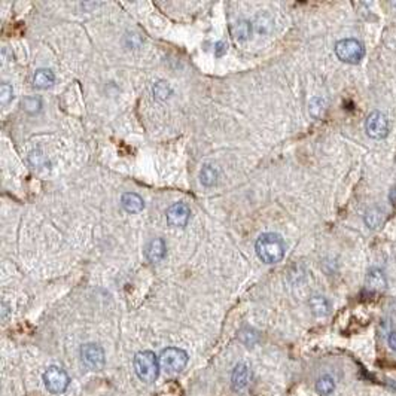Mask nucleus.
Here are the masks:
<instances>
[{
    "instance_id": "1",
    "label": "nucleus",
    "mask_w": 396,
    "mask_h": 396,
    "mask_svg": "<svg viewBox=\"0 0 396 396\" xmlns=\"http://www.w3.org/2000/svg\"><path fill=\"white\" fill-rule=\"evenodd\" d=\"M258 258L265 264H277L285 256V242L276 233H265L258 237L255 243Z\"/></svg>"
},
{
    "instance_id": "2",
    "label": "nucleus",
    "mask_w": 396,
    "mask_h": 396,
    "mask_svg": "<svg viewBox=\"0 0 396 396\" xmlns=\"http://www.w3.org/2000/svg\"><path fill=\"white\" fill-rule=\"evenodd\" d=\"M159 370H161L159 359L155 356V353L143 350L134 356V371L143 383L148 384L155 383L159 374Z\"/></svg>"
},
{
    "instance_id": "3",
    "label": "nucleus",
    "mask_w": 396,
    "mask_h": 396,
    "mask_svg": "<svg viewBox=\"0 0 396 396\" xmlns=\"http://www.w3.org/2000/svg\"><path fill=\"white\" fill-rule=\"evenodd\" d=\"M335 54L343 63L357 64L365 55V46L357 39H341L335 45Z\"/></svg>"
},
{
    "instance_id": "4",
    "label": "nucleus",
    "mask_w": 396,
    "mask_h": 396,
    "mask_svg": "<svg viewBox=\"0 0 396 396\" xmlns=\"http://www.w3.org/2000/svg\"><path fill=\"white\" fill-rule=\"evenodd\" d=\"M159 367L167 374H177L185 370L188 364V354L185 350L177 347H169L159 354Z\"/></svg>"
},
{
    "instance_id": "5",
    "label": "nucleus",
    "mask_w": 396,
    "mask_h": 396,
    "mask_svg": "<svg viewBox=\"0 0 396 396\" xmlns=\"http://www.w3.org/2000/svg\"><path fill=\"white\" fill-rule=\"evenodd\" d=\"M44 383L46 386V389L51 393H63L66 392V389L69 387L70 378L64 370L58 368V367H49L44 374Z\"/></svg>"
},
{
    "instance_id": "6",
    "label": "nucleus",
    "mask_w": 396,
    "mask_h": 396,
    "mask_svg": "<svg viewBox=\"0 0 396 396\" xmlns=\"http://www.w3.org/2000/svg\"><path fill=\"white\" fill-rule=\"evenodd\" d=\"M365 130L367 134L375 139H384L389 134V119L384 113H381L380 110H374L373 113L368 115L367 121H365Z\"/></svg>"
},
{
    "instance_id": "7",
    "label": "nucleus",
    "mask_w": 396,
    "mask_h": 396,
    "mask_svg": "<svg viewBox=\"0 0 396 396\" xmlns=\"http://www.w3.org/2000/svg\"><path fill=\"white\" fill-rule=\"evenodd\" d=\"M81 357L82 362L85 364V367L89 368L91 371H100L105 367V352L98 344L88 343L84 344L81 349Z\"/></svg>"
},
{
    "instance_id": "8",
    "label": "nucleus",
    "mask_w": 396,
    "mask_h": 396,
    "mask_svg": "<svg viewBox=\"0 0 396 396\" xmlns=\"http://www.w3.org/2000/svg\"><path fill=\"white\" fill-rule=\"evenodd\" d=\"M191 218V210L185 203H175L167 209V222L172 226L185 228Z\"/></svg>"
},
{
    "instance_id": "9",
    "label": "nucleus",
    "mask_w": 396,
    "mask_h": 396,
    "mask_svg": "<svg viewBox=\"0 0 396 396\" xmlns=\"http://www.w3.org/2000/svg\"><path fill=\"white\" fill-rule=\"evenodd\" d=\"M166 252H167V247H166L164 240L162 239H154V240L148 243V246L145 249V256L149 262L156 264V262L164 259Z\"/></svg>"
},
{
    "instance_id": "10",
    "label": "nucleus",
    "mask_w": 396,
    "mask_h": 396,
    "mask_svg": "<svg viewBox=\"0 0 396 396\" xmlns=\"http://www.w3.org/2000/svg\"><path fill=\"white\" fill-rule=\"evenodd\" d=\"M249 380H250V371L249 368L244 365V364H240L234 368V373H233V377H231V383H233V389L236 392H242L247 387L249 384Z\"/></svg>"
},
{
    "instance_id": "11",
    "label": "nucleus",
    "mask_w": 396,
    "mask_h": 396,
    "mask_svg": "<svg viewBox=\"0 0 396 396\" xmlns=\"http://www.w3.org/2000/svg\"><path fill=\"white\" fill-rule=\"evenodd\" d=\"M121 206L128 213H139L145 209V201L136 192H125L121 197Z\"/></svg>"
},
{
    "instance_id": "12",
    "label": "nucleus",
    "mask_w": 396,
    "mask_h": 396,
    "mask_svg": "<svg viewBox=\"0 0 396 396\" xmlns=\"http://www.w3.org/2000/svg\"><path fill=\"white\" fill-rule=\"evenodd\" d=\"M54 82H55V75L49 69H38L33 75V85L36 88H49L54 85Z\"/></svg>"
},
{
    "instance_id": "13",
    "label": "nucleus",
    "mask_w": 396,
    "mask_h": 396,
    "mask_svg": "<svg viewBox=\"0 0 396 396\" xmlns=\"http://www.w3.org/2000/svg\"><path fill=\"white\" fill-rule=\"evenodd\" d=\"M367 287L374 292H381L386 289V277L381 270H378V268L370 270V273L367 276Z\"/></svg>"
},
{
    "instance_id": "14",
    "label": "nucleus",
    "mask_w": 396,
    "mask_h": 396,
    "mask_svg": "<svg viewBox=\"0 0 396 396\" xmlns=\"http://www.w3.org/2000/svg\"><path fill=\"white\" fill-rule=\"evenodd\" d=\"M310 308H311V311H313L314 316L323 317V316H328V314H329L331 304L325 296L316 295V296H311V300H310Z\"/></svg>"
},
{
    "instance_id": "15",
    "label": "nucleus",
    "mask_w": 396,
    "mask_h": 396,
    "mask_svg": "<svg viewBox=\"0 0 396 396\" xmlns=\"http://www.w3.org/2000/svg\"><path fill=\"white\" fill-rule=\"evenodd\" d=\"M200 182L204 186H213L218 182V170L210 164L203 166V169L200 170Z\"/></svg>"
},
{
    "instance_id": "16",
    "label": "nucleus",
    "mask_w": 396,
    "mask_h": 396,
    "mask_svg": "<svg viewBox=\"0 0 396 396\" xmlns=\"http://www.w3.org/2000/svg\"><path fill=\"white\" fill-rule=\"evenodd\" d=\"M231 31H233V36L236 39H240V41L249 39V36L252 35V24L249 21H246V20H240L236 24H233Z\"/></svg>"
},
{
    "instance_id": "17",
    "label": "nucleus",
    "mask_w": 396,
    "mask_h": 396,
    "mask_svg": "<svg viewBox=\"0 0 396 396\" xmlns=\"http://www.w3.org/2000/svg\"><path fill=\"white\" fill-rule=\"evenodd\" d=\"M334 389H335V383H334V380L331 378L329 375H325V377L319 378L317 383H316V390H317L319 395H331L334 392Z\"/></svg>"
},
{
    "instance_id": "18",
    "label": "nucleus",
    "mask_w": 396,
    "mask_h": 396,
    "mask_svg": "<svg viewBox=\"0 0 396 396\" xmlns=\"http://www.w3.org/2000/svg\"><path fill=\"white\" fill-rule=\"evenodd\" d=\"M22 109L25 110L30 115L38 113L39 110L42 109V100L36 95H30V97H24L22 98Z\"/></svg>"
},
{
    "instance_id": "19",
    "label": "nucleus",
    "mask_w": 396,
    "mask_h": 396,
    "mask_svg": "<svg viewBox=\"0 0 396 396\" xmlns=\"http://www.w3.org/2000/svg\"><path fill=\"white\" fill-rule=\"evenodd\" d=\"M154 94L156 98H161V100H166L172 95V87L164 82V81H159L154 85Z\"/></svg>"
},
{
    "instance_id": "20",
    "label": "nucleus",
    "mask_w": 396,
    "mask_h": 396,
    "mask_svg": "<svg viewBox=\"0 0 396 396\" xmlns=\"http://www.w3.org/2000/svg\"><path fill=\"white\" fill-rule=\"evenodd\" d=\"M12 97H14V89H12V87H11L8 82H3V84L0 85V103H2V106H6V105L12 100Z\"/></svg>"
},
{
    "instance_id": "21",
    "label": "nucleus",
    "mask_w": 396,
    "mask_h": 396,
    "mask_svg": "<svg viewBox=\"0 0 396 396\" xmlns=\"http://www.w3.org/2000/svg\"><path fill=\"white\" fill-rule=\"evenodd\" d=\"M226 49H228V45L225 44V42H218V44L215 45V55L216 57H222L226 52Z\"/></svg>"
},
{
    "instance_id": "22",
    "label": "nucleus",
    "mask_w": 396,
    "mask_h": 396,
    "mask_svg": "<svg viewBox=\"0 0 396 396\" xmlns=\"http://www.w3.org/2000/svg\"><path fill=\"white\" fill-rule=\"evenodd\" d=\"M42 159H44V155L41 154L39 151L38 152H31V155H30V161L33 162V166H39L42 162Z\"/></svg>"
},
{
    "instance_id": "23",
    "label": "nucleus",
    "mask_w": 396,
    "mask_h": 396,
    "mask_svg": "<svg viewBox=\"0 0 396 396\" xmlns=\"http://www.w3.org/2000/svg\"><path fill=\"white\" fill-rule=\"evenodd\" d=\"M389 346H390V349H393L396 352V332H392L389 335Z\"/></svg>"
},
{
    "instance_id": "24",
    "label": "nucleus",
    "mask_w": 396,
    "mask_h": 396,
    "mask_svg": "<svg viewBox=\"0 0 396 396\" xmlns=\"http://www.w3.org/2000/svg\"><path fill=\"white\" fill-rule=\"evenodd\" d=\"M389 200H390L392 204H395L396 206V188H393V189L390 191V194H389Z\"/></svg>"
}]
</instances>
